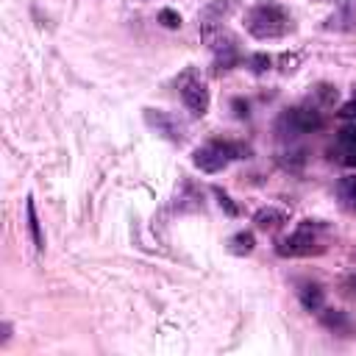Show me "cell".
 <instances>
[{
    "mask_svg": "<svg viewBox=\"0 0 356 356\" xmlns=\"http://www.w3.org/2000/svg\"><path fill=\"white\" fill-rule=\"evenodd\" d=\"M245 31L253 39H261V42L281 39L292 31V14L278 0H259L245 14Z\"/></svg>",
    "mask_w": 356,
    "mask_h": 356,
    "instance_id": "obj_1",
    "label": "cell"
},
{
    "mask_svg": "<svg viewBox=\"0 0 356 356\" xmlns=\"http://www.w3.org/2000/svg\"><path fill=\"white\" fill-rule=\"evenodd\" d=\"M325 225L317 220H303L289 236L278 239L275 253L284 259H303V256H314L325 250V236H323Z\"/></svg>",
    "mask_w": 356,
    "mask_h": 356,
    "instance_id": "obj_2",
    "label": "cell"
},
{
    "mask_svg": "<svg viewBox=\"0 0 356 356\" xmlns=\"http://www.w3.org/2000/svg\"><path fill=\"white\" fill-rule=\"evenodd\" d=\"M242 147L234 145V142H220V139H211L206 145H200L195 153H192V164L200 170V172H220L225 170L234 159H239Z\"/></svg>",
    "mask_w": 356,
    "mask_h": 356,
    "instance_id": "obj_3",
    "label": "cell"
},
{
    "mask_svg": "<svg viewBox=\"0 0 356 356\" xmlns=\"http://www.w3.org/2000/svg\"><path fill=\"white\" fill-rule=\"evenodd\" d=\"M178 95H181V103L186 106V111H192L195 117H203L209 111V103H211L209 86L192 67L178 75Z\"/></svg>",
    "mask_w": 356,
    "mask_h": 356,
    "instance_id": "obj_4",
    "label": "cell"
},
{
    "mask_svg": "<svg viewBox=\"0 0 356 356\" xmlns=\"http://www.w3.org/2000/svg\"><path fill=\"white\" fill-rule=\"evenodd\" d=\"M320 125H323V114L317 111V106L286 108V111L281 114V120H278V131H281L284 136H289V142L298 139V136H303V134L317 131Z\"/></svg>",
    "mask_w": 356,
    "mask_h": 356,
    "instance_id": "obj_5",
    "label": "cell"
},
{
    "mask_svg": "<svg viewBox=\"0 0 356 356\" xmlns=\"http://www.w3.org/2000/svg\"><path fill=\"white\" fill-rule=\"evenodd\" d=\"M331 156H337V161H342L345 167H356V125H345L337 134Z\"/></svg>",
    "mask_w": 356,
    "mask_h": 356,
    "instance_id": "obj_6",
    "label": "cell"
},
{
    "mask_svg": "<svg viewBox=\"0 0 356 356\" xmlns=\"http://www.w3.org/2000/svg\"><path fill=\"white\" fill-rule=\"evenodd\" d=\"M145 120H147V125H153L159 134H164L167 139H172V142H181V131H184V125L175 120V117H170L167 111H159V108H145Z\"/></svg>",
    "mask_w": 356,
    "mask_h": 356,
    "instance_id": "obj_7",
    "label": "cell"
},
{
    "mask_svg": "<svg viewBox=\"0 0 356 356\" xmlns=\"http://www.w3.org/2000/svg\"><path fill=\"white\" fill-rule=\"evenodd\" d=\"M239 6V0H211L203 14H200V28H211V25H225V19L234 14V8Z\"/></svg>",
    "mask_w": 356,
    "mask_h": 356,
    "instance_id": "obj_8",
    "label": "cell"
},
{
    "mask_svg": "<svg viewBox=\"0 0 356 356\" xmlns=\"http://www.w3.org/2000/svg\"><path fill=\"white\" fill-rule=\"evenodd\" d=\"M25 220H28V236H31L33 248L42 253V250H44V234H42V222H39V214H36L33 195L25 197Z\"/></svg>",
    "mask_w": 356,
    "mask_h": 356,
    "instance_id": "obj_9",
    "label": "cell"
},
{
    "mask_svg": "<svg viewBox=\"0 0 356 356\" xmlns=\"http://www.w3.org/2000/svg\"><path fill=\"white\" fill-rule=\"evenodd\" d=\"M253 222H256L259 231H275V228H281L286 222V214L281 209H275V206H267V209H259L253 214Z\"/></svg>",
    "mask_w": 356,
    "mask_h": 356,
    "instance_id": "obj_10",
    "label": "cell"
},
{
    "mask_svg": "<svg viewBox=\"0 0 356 356\" xmlns=\"http://www.w3.org/2000/svg\"><path fill=\"white\" fill-rule=\"evenodd\" d=\"M298 298H300V303H303L309 312H320L323 303H325V292H323V286H320V284H309V281L298 286Z\"/></svg>",
    "mask_w": 356,
    "mask_h": 356,
    "instance_id": "obj_11",
    "label": "cell"
},
{
    "mask_svg": "<svg viewBox=\"0 0 356 356\" xmlns=\"http://www.w3.org/2000/svg\"><path fill=\"white\" fill-rule=\"evenodd\" d=\"M353 25H356V0H345L328 17V28H353Z\"/></svg>",
    "mask_w": 356,
    "mask_h": 356,
    "instance_id": "obj_12",
    "label": "cell"
},
{
    "mask_svg": "<svg viewBox=\"0 0 356 356\" xmlns=\"http://www.w3.org/2000/svg\"><path fill=\"white\" fill-rule=\"evenodd\" d=\"M337 197H339L342 209H348V211L356 214V178L353 175L337 181Z\"/></svg>",
    "mask_w": 356,
    "mask_h": 356,
    "instance_id": "obj_13",
    "label": "cell"
},
{
    "mask_svg": "<svg viewBox=\"0 0 356 356\" xmlns=\"http://www.w3.org/2000/svg\"><path fill=\"white\" fill-rule=\"evenodd\" d=\"M253 248H256V236L250 231H239L228 239V250L234 256H248V253H253Z\"/></svg>",
    "mask_w": 356,
    "mask_h": 356,
    "instance_id": "obj_14",
    "label": "cell"
},
{
    "mask_svg": "<svg viewBox=\"0 0 356 356\" xmlns=\"http://www.w3.org/2000/svg\"><path fill=\"white\" fill-rule=\"evenodd\" d=\"M270 64H273V58H270V56H264V53H256V56H250V58H248V67H250L253 72H267V70H270Z\"/></svg>",
    "mask_w": 356,
    "mask_h": 356,
    "instance_id": "obj_15",
    "label": "cell"
},
{
    "mask_svg": "<svg viewBox=\"0 0 356 356\" xmlns=\"http://www.w3.org/2000/svg\"><path fill=\"white\" fill-rule=\"evenodd\" d=\"M159 22H161L164 28H178V25H181V17H178L175 11H170V8H161V11H159Z\"/></svg>",
    "mask_w": 356,
    "mask_h": 356,
    "instance_id": "obj_16",
    "label": "cell"
},
{
    "mask_svg": "<svg viewBox=\"0 0 356 356\" xmlns=\"http://www.w3.org/2000/svg\"><path fill=\"white\" fill-rule=\"evenodd\" d=\"M339 286L350 295V298H356V273H350V275H345L342 281H339Z\"/></svg>",
    "mask_w": 356,
    "mask_h": 356,
    "instance_id": "obj_17",
    "label": "cell"
},
{
    "mask_svg": "<svg viewBox=\"0 0 356 356\" xmlns=\"http://www.w3.org/2000/svg\"><path fill=\"white\" fill-rule=\"evenodd\" d=\"M217 197H220V206H225L231 214H236V206H231V200H228V195H222V192H217Z\"/></svg>",
    "mask_w": 356,
    "mask_h": 356,
    "instance_id": "obj_18",
    "label": "cell"
},
{
    "mask_svg": "<svg viewBox=\"0 0 356 356\" xmlns=\"http://www.w3.org/2000/svg\"><path fill=\"white\" fill-rule=\"evenodd\" d=\"M3 334H0V345H6L8 342V337H11V323H3V328H0Z\"/></svg>",
    "mask_w": 356,
    "mask_h": 356,
    "instance_id": "obj_19",
    "label": "cell"
}]
</instances>
